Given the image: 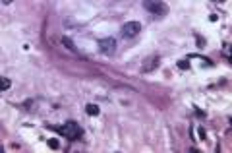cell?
I'll use <instances>...</instances> for the list:
<instances>
[{
	"label": "cell",
	"instance_id": "1",
	"mask_svg": "<svg viewBox=\"0 0 232 153\" xmlns=\"http://www.w3.org/2000/svg\"><path fill=\"white\" fill-rule=\"evenodd\" d=\"M47 128L58 132L60 136H64L70 142H76V140H81V138H83V128L79 126L77 122H66V124H62V126H50L48 124Z\"/></svg>",
	"mask_w": 232,
	"mask_h": 153
},
{
	"label": "cell",
	"instance_id": "2",
	"mask_svg": "<svg viewBox=\"0 0 232 153\" xmlns=\"http://www.w3.org/2000/svg\"><path fill=\"white\" fill-rule=\"evenodd\" d=\"M143 8L151 12L153 16L157 18H164L166 14H168V4H164V2H153V0H145L143 2Z\"/></svg>",
	"mask_w": 232,
	"mask_h": 153
},
{
	"label": "cell",
	"instance_id": "3",
	"mask_svg": "<svg viewBox=\"0 0 232 153\" xmlns=\"http://www.w3.org/2000/svg\"><path fill=\"white\" fill-rule=\"evenodd\" d=\"M99 50L103 54H106V56H112L114 53H116V47H118V43H116V39L114 37H106V39H99Z\"/></svg>",
	"mask_w": 232,
	"mask_h": 153
},
{
	"label": "cell",
	"instance_id": "4",
	"mask_svg": "<svg viewBox=\"0 0 232 153\" xmlns=\"http://www.w3.org/2000/svg\"><path fill=\"white\" fill-rule=\"evenodd\" d=\"M139 31H141V23L139 21H128V23L122 25V37H126V39L135 37Z\"/></svg>",
	"mask_w": 232,
	"mask_h": 153
},
{
	"label": "cell",
	"instance_id": "5",
	"mask_svg": "<svg viewBox=\"0 0 232 153\" xmlns=\"http://www.w3.org/2000/svg\"><path fill=\"white\" fill-rule=\"evenodd\" d=\"M62 43H64V45H66V49H70V50H74V53H76V47H74V41H72V39H68V37H62Z\"/></svg>",
	"mask_w": 232,
	"mask_h": 153
},
{
	"label": "cell",
	"instance_id": "6",
	"mask_svg": "<svg viewBox=\"0 0 232 153\" xmlns=\"http://www.w3.org/2000/svg\"><path fill=\"white\" fill-rule=\"evenodd\" d=\"M87 113H89L91 116H97L99 114V107L97 105H87Z\"/></svg>",
	"mask_w": 232,
	"mask_h": 153
},
{
	"label": "cell",
	"instance_id": "7",
	"mask_svg": "<svg viewBox=\"0 0 232 153\" xmlns=\"http://www.w3.org/2000/svg\"><path fill=\"white\" fill-rule=\"evenodd\" d=\"M10 85H12V82L8 78H2V91H6V89H10Z\"/></svg>",
	"mask_w": 232,
	"mask_h": 153
},
{
	"label": "cell",
	"instance_id": "8",
	"mask_svg": "<svg viewBox=\"0 0 232 153\" xmlns=\"http://www.w3.org/2000/svg\"><path fill=\"white\" fill-rule=\"evenodd\" d=\"M48 145H50V147H54V149H58V142L56 140H48Z\"/></svg>",
	"mask_w": 232,
	"mask_h": 153
},
{
	"label": "cell",
	"instance_id": "9",
	"mask_svg": "<svg viewBox=\"0 0 232 153\" xmlns=\"http://www.w3.org/2000/svg\"><path fill=\"white\" fill-rule=\"evenodd\" d=\"M178 66H180V68H182V70H188V60H182V62H180V64H178Z\"/></svg>",
	"mask_w": 232,
	"mask_h": 153
},
{
	"label": "cell",
	"instance_id": "10",
	"mask_svg": "<svg viewBox=\"0 0 232 153\" xmlns=\"http://www.w3.org/2000/svg\"><path fill=\"white\" fill-rule=\"evenodd\" d=\"M197 132H199V138H201V140H205V130H203V128H199Z\"/></svg>",
	"mask_w": 232,
	"mask_h": 153
}]
</instances>
